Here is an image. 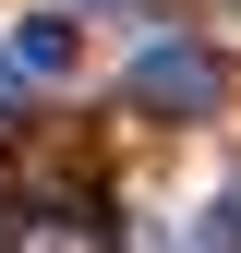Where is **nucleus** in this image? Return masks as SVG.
<instances>
[{
  "mask_svg": "<svg viewBox=\"0 0 241 253\" xmlns=\"http://www.w3.org/2000/svg\"><path fill=\"white\" fill-rule=\"evenodd\" d=\"M120 97H133V109H157V121H205V109H217V60H205V48H181V37H157V48L133 60V84H120Z\"/></svg>",
  "mask_w": 241,
  "mask_h": 253,
  "instance_id": "1",
  "label": "nucleus"
},
{
  "mask_svg": "<svg viewBox=\"0 0 241 253\" xmlns=\"http://www.w3.org/2000/svg\"><path fill=\"white\" fill-rule=\"evenodd\" d=\"M0 60H12V73H73V24H60V12L12 24V48H0Z\"/></svg>",
  "mask_w": 241,
  "mask_h": 253,
  "instance_id": "2",
  "label": "nucleus"
}]
</instances>
